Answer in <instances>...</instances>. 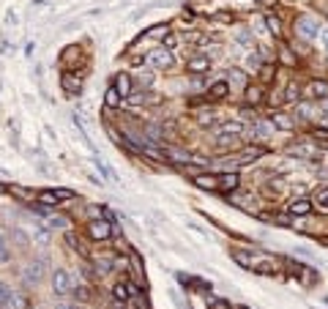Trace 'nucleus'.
<instances>
[{
    "label": "nucleus",
    "mask_w": 328,
    "mask_h": 309,
    "mask_svg": "<svg viewBox=\"0 0 328 309\" xmlns=\"http://www.w3.org/2000/svg\"><path fill=\"white\" fill-rule=\"evenodd\" d=\"M320 22L315 19V17H309V14H304V17H298V22H295V33L301 36V39H306V41H312V39H317L320 36Z\"/></svg>",
    "instance_id": "1"
},
{
    "label": "nucleus",
    "mask_w": 328,
    "mask_h": 309,
    "mask_svg": "<svg viewBox=\"0 0 328 309\" xmlns=\"http://www.w3.org/2000/svg\"><path fill=\"white\" fill-rule=\"evenodd\" d=\"M69 197H74V192H69V189H44V192H39L41 205H61Z\"/></svg>",
    "instance_id": "2"
},
{
    "label": "nucleus",
    "mask_w": 328,
    "mask_h": 309,
    "mask_svg": "<svg viewBox=\"0 0 328 309\" xmlns=\"http://www.w3.org/2000/svg\"><path fill=\"white\" fill-rule=\"evenodd\" d=\"M148 63L153 66V69H170L172 66V55L167 52V49H153V52L148 55Z\"/></svg>",
    "instance_id": "3"
},
{
    "label": "nucleus",
    "mask_w": 328,
    "mask_h": 309,
    "mask_svg": "<svg viewBox=\"0 0 328 309\" xmlns=\"http://www.w3.org/2000/svg\"><path fill=\"white\" fill-rule=\"evenodd\" d=\"M52 290L57 293V296H66V293L71 290V279H69V274H66L63 268H57L52 274Z\"/></svg>",
    "instance_id": "4"
},
{
    "label": "nucleus",
    "mask_w": 328,
    "mask_h": 309,
    "mask_svg": "<svg viewBox=\"0 0 328 309\" xmlns=\"http://www.w3.org/2000/svg\"><path fill=\"white\" fill-rule=\"evenodd\" d=\"M87 230H91V235H93L96 241H107L109 235H112V227H109V222H101V219H93Z\"/></svg>",
    "instance_id": "5"
},
{
    "label": "nucleus",
    "mask_w": 328,
    "mask_h": 309,
    "mask_svg": "<svg viewBox=\"0 0 328 309\" xmlns=\"http://www.w3.org/2000/svg\"><path fill=\"white\" fill-rule=\"evenodd\" d=\"M293 276H298V282H301L304 288H309V285L317 279L315 271H312V268H306V266H301V263H295V266H293Z\"/></svg>",
    "instance_id": "6"
},
{
    "label": "nucleus",
    "mask_w": 328,
    "mask_h": 309,
    "mask_svg": "<svg viewBox=\"0 0 328 309\" xmlns=\"http://www.w3.org/2000/svg\"><path fill=\"white\" fill-rule=\"evenodd\" d=\"M235 186H238V175H235V173L216 175V189H219V192H232Z\"/></svg>",
    "instance_id": "7"
},
{
    "label": "nucleus",
    "mask_w": 328,
    "mask_h": 309,
    "mask_svg": "<svg viewBox=\"0 0 328 309\" xmlns=\"http://www.w3.org/2000/svg\"><path fill=\"white\" fill-rule=\"evenodd\" d=\"M290 153H293V156H301V159L315 156V153H317V145H315V143H295L293 148H290Z\"/></svg>",
    "instance_id": "8"
},
{
    "label": "nucleus",
    "mask_w": 328,
    "mask_h": 309,
    "mask_svg": "<svg viewBox=\"0 0 328 309\" xmlns=\"http://www.w3.org/2000/svg\"><path fill=\"white\" fill-rule=\"evenodd\" d=\"M230 255H232V260H235L241 268H254V260H252L249 252H244V249H230Z\"/></svg>",
    "instance_id": "9"
},
{
    "label": "nucleus",
    "mask_w": 328,
    "mask_h": 309,
    "mask_svg": "<svg viewBox=\"0 0 328 309\" xmlns=\"http://www.w3.org/2000/svg\"><path fill=\"white\" fill-rule=\"evenodd\" d=\"M115 91H118L121 93V99L123 96H131V77L129 74H118V77H115Z\"/></svg>",
    "instance_id": "10"
},
{
    "label": "nucleus",
    "mask_w": 328,
    "mask_h": 309,
    "mask_svg": "<svg viewBox=\"0 0 328 309\" xmlns=\"http://www.w3.org/2000/svg\"><path fill=\"white\" fill-rule=\"evenodd\" d=\"M306 93H309L312 99H328V82H312L309 88H306Z\"/></svg>",
    "instance_id": "11"
},
{
    "label": "nucleus",
    "mask_w": 328,
    "mask_h": 309,
    "mask_svg": "<svg viewBox=\"0 0 328 309\" xmlns=\"http://www.w3.org/2000/svg\"><path fill=\"white\" fill-rule=\"evenodd\" d=\"M186 69L194 71V74H202V71L211 69V61H208V58H192V61L186 63Z\"/></svg>",
    "instance_id": "12"
},
{
    "label": "nucleus",
    "mask_w": 328,
    "mask_h": 309,
    "mask_svg": "<svg viewBox=\"0 0 328 309\" xmlns=\"http://www.w3.org/2000/svg\"><path fill=\"white\" fill-rule=\"evenodd\" d=\"M271 123H276L279 129H293V126H295V121H293L290 115H284V113H274V115H271Z\"/></svg>",
    "instance_id": "13"
},
{
    "label": "nucleus",
    "mask_w": 328,
    "mask_h": 309,
    "mask_svg": "<svg viewBox=\"0 0 328 309\" xmlns=\"http://www.w3.org/2000/svg\"><path fill=\"white\" fill-rule=\"evenodd\" d=\"M61 85H63L69 93H79V79H74L71 74H63V77H61Z\"/></svg>",
    "instance_id": "14"
},
{
    "label": "nucleus",
    "mask_w": 328,
    "mask_h": 309,
    "mask_svg": "<svg viewBox=\"0 0 328 309\" xmlns=\"http://www.w3.org/2000/svg\"><path fill=\"white\" fill-rule=\"evenodd\" d=\"M104 104L109 107V109H115L121 104V93L115 91V88H107V96H104Z\"/></svg>",
    "instance_id": "15"
},
{
    "label": "nucleus",
    "mask_w": 328,
    "mask_h": 309,
    "mask_svg": "<svg viewBox=\"0 0 328 309\" xmlns=\"http://www.w3.org/2000/svg\"><path fill=\"white\" fill-rule=\"evenodd\" d=\"M290 211H293V213H301V216H304V213L312 211V203H309V200H293V203H290Z\"/></svg>",
    "instance_id": "16"
},
{
    "label": "nucleus",
    "mask_w": 328,
    "mask_h": 309,
    "mask_svg": "<svg viewBox=\"0 0 328 309\" xmlns=\"http://www.w3.org/2000/svg\"><path fill=\"white\" fill-rule=\"evenodd\" d=\"M39 279H41V266H39V263H33V266L25 271V282H27V285H31V282L36 285Z\"/></svg>",
    "instance_id": "17"
},
{
    "label": "nucleus",
    "mask_w": 328,
    "mask_h": 309,
    "mask_svg": "<svg viewBox=\"0 0 328 309\" xmlns=\"http://www.w3.org/2000/svg\"><path fill=\"white\" fill-rule=\"evenodd\" d=\"M194 183L202 189H216V175H197Z\"/></svg>",
    "instance_id": "18"
},
{
    "label": "nucleus",
    "mask_w": 328,
    "mask_h": 309,
    "mask_svg": "<svg viewBox=\"0 0 328 309\" xmlns=\"http://www.w3.org/2000/svg\"><path fill=\"white\" fill-rule=\"evenodd\" d=\"M11 288H9V285H6V282H0V309H3V306H9V301H11Z\"/></svg>",
    "instance_id": "19"
},
{
    "label": "nucleus",
    "mask_w": 328,
    "mask_h": 309,
    "mask_svg": "<svg viewBox=\"0 0 328 309\" xmlns=\"http://www.w3.org/2000/svg\"><path fill=\"white\" fill-rule=\"evenodd\" d=\"M254 131H257V137H271V123H265V121H257L254 123Z\"/></svg>",
    "instance_id": "20"
},
{
    "label": "nucleus",
    "mask_w": 328,
    "mask_h": 309,
    "mask_svg": "<svg viewBox=\"0 0 328 309\" xmlns=\"http://www.w3.org/2000/svg\"><path fill=\"white\" fill-rule=\"evenodd\" d=\"M241 129H244V126H241V123H224V126H219V134H238V131Z\"/></svg>",
    "instance_id": "21"
},
{
    "label": "nucleus",
    "mask_w": 328,
    "mask_h": 309,
    "mask_svg": "<svg viewBox=\"0 0 328 309\" xmlns=\"http://www.w3.org/2000/svg\"><path fill=\"white\" fill-rule=\"evenodd\" d=\"M224 93H227V82H216L211 88V99H222Z\"/></svg>",
    "instance_id": "22"
},
{
    "label": "nucleus",
    "mask_w": 328,
    "mask_h": 309,
    "mask_svg": "<svg viewBox=\"0 0 328 309\" xmlns=\"http://www.w3.org/2000/svg\"><path fill=\"white\" fill-rule=\"evenodd\" d=\"M246 99L252 101V104H257V101L262 99V93H260V88H246Z\"/></svg>",
    "instance_id": "23"
},
{
    "label": "nucleus",
    "mask_w": 328,
    "mask_h": 309,
    "mask_svg": "<svg viewBox=\"0 0 328 309\" xmlns=\"http://www.w3.org/2000/svg\"><path fill=\"white\" fill-rule=\"evenodd\" d=\"M265 22H268V27H271V33H274V36H282L279 19H276V17H265Z\"/></svg>",
    "instance_id": "24"
},
{
    "label": "nucleus",
    "mask_w": 328,
    "mask_h": 309,
    "mask_svg": "<svg viewBox=\"0 0 328 309\" xmlns=\"http://www.w3.org/2000/svg\"><path fill=\"white\" fill-rule=\"evenodd\" d=\"M315 200H317V205H323V208H328V189H317Z\"/></svg>",
    "instance_id": "25"
},
{
    "label": "nucleus",
    "mask_w": 328,
    "mask_h": 309,
    "mask_svg": "<svg viewBox=\"0 0 328 309\" xmlns=\"http://www.w3.org/2000/svg\"><path fill=\"white\" fill-rule=\"evenodd\" d=\"M9 260V244H6V238L0 235V263Z\"/></svg>",
    "instance_id": "26"
},
{
    "label": "nucleus",
    "mask_w": 328,
    "mask_h": 309,
    "mask_svg": "<svg viewBox=\"0 0 328 309\" xmlns=\"http://www.w3.org/2000/svg\"><path fill=\"white\" fill-rule=\"evenodd\" d=\"M145 36H167V27H153V31H148Z\"/></svg>",
    "instance_id": "27"
},
{
    "label": "nucleus",
    "mask_w": 328,
    "mask_h": 309,
    "mask_svg": "<svg viewBox=\"0 0 328 309\" xmlns=\"http://www.w3.org/2000/svg\"><path fill=\"white\" fill-rule=\"evenodd\" d=\"M200 123H202V126H208V123H214V115H200Z\"/></svg>",
    "instance_id": "28"
},
{
    "label": "nucleus",
    "mask_w": 328,
    "mask_h": 309,
    "mask_svg": "<svg viewBox=\"0 0 328 309\" xmlns=\"http://www.w3.org/2000/svg\"><path fill=\"white\" fill-rule=\"evenodd\" d=\"M74 296H77L79 301H85V298H87V290H74Z\"/></svg>",
    "instance_id": "29"
},
{
    "label": "nucleus",
    "mask_w": 328,
    "mask_h": 309,
    "mask_svg": "<svg viewBox=\"0 0 328 309\" xmlns=\"http://www.w3.org/2000/svg\"><path fill=\"white\" fill-rule=\"evenodd\" d=\"M317 39H323V44H325V49H328V31H320V36Z\"/></svg>",
    "instance_id": "30"
}]
</instances>
